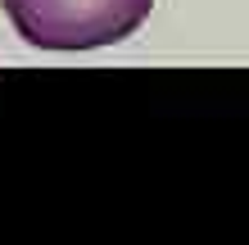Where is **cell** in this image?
Instances as JSON below:
<instances>
[{"label": "cell", "mask_w": 249, "mask_h": 245, "mask_svg": "<svg viewBox=\"0 0 249 245\" xmlns=\"http://www.w3.org/2000/svg\"><path fill=\"white\" fill-rule=\"evenodd\" d=\"M27 46L36 50H95L127 41L150 19L154 0H0Z\"/></svg>", "instance_id": "obj_1"}]
</instances>
